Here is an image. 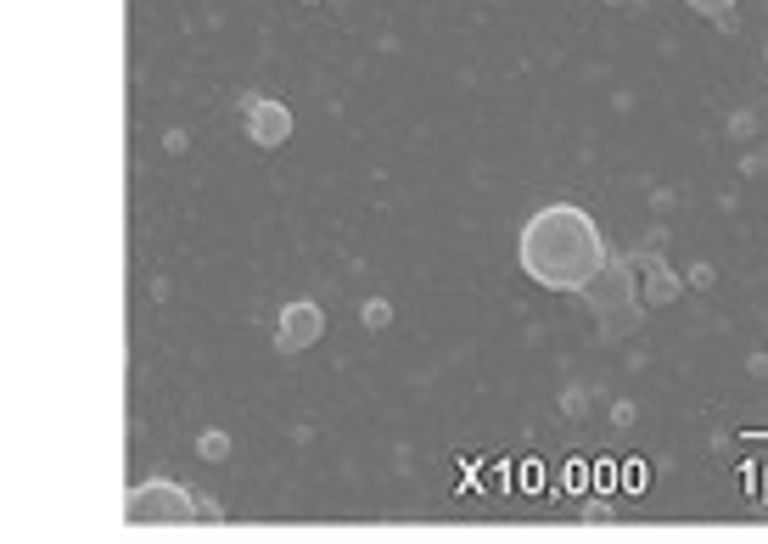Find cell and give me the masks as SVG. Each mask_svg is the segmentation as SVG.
I'll list each match as a JSON object with an SVG mask.
<instances>
[{"label":"cell","mask_w":768,"mask_h":544,"mask_svg":"<svg viewBox=\"0 0 768 544\" xmlns=\"http://www.w3.org/2000/svg\"><path fill=\"white\" fill-rule=\"evenodd\" d=\"M516 258H522L527 281L550 292H584L606 264V236H600L595 214H584L578 202H550L522 225Z\"/></svg>","instance_id":"6da1fadb"},{"label":"cell","mask_w":768,"mask_h":544,"mask_svg":"<svg viewBox=\"0 0 768 544\" xmlns=\"http://www.w3.org/2000/svg\"><path fill=\"white\" fill-rule=\"evenodd\" d=\"M584 303L595 309L600 337H606V343H617V337H628V331H640L645 303H640V270H634V253H623V258L606 253L600 275L584 287Z\"/></svg>","instance_id":"7a4b0ae2"},{"label":"cell","mask_w":768,"mask_h":544,"mask_svg":"<svg viewBox=\"0 0 768 544\" xmlns=\"http://www.w3.org/2000/svg\"><path fill=\"white\" fill-rule=\"evenodd\" d=\"M124 516L129 522H185V516H197V500L180 483H169V477H152V483L129 488Z\"/></svg>","instance_id":"3957f363"},{"label":"cell","mask_w":768,"mask_h":544,"mask_svg":"<svg viewBox=\"0 0 768 544\" xmlns=\"http://www.w3.org/2000/svg\"><path fill=\"white\" fill-rule=\"evenodd\" d=\"M326 337V309L314 298H298L281 309V326H275V348L281 354H303V348H314Z\"/></svg>","instance_id":"277c9868"},{"label":"cell","mask_w":768,"mask_h":544,"mask_svg":"<svg viewBox=\"0 0 768 544\" xmlns=\"http://www.w3.org/2000/svg\"><path fill=\"white\" fill-rule=\"evenodd\" d=\"M242 118H247V141L275 152V146L292 141V107L286 101H270V96H247L242 101Z\"/></svg>","instance_id":"5b68a950"},{"label":"cell","mask_w":768,"mask_h":544,"mask_svg":"<svg viewBox=\"0 0 768 544\" xmlns=\"http://www.w3.org/2000/svg\"><path fill=\"white\" fill-rule=\"evenodd\" d=\"M634 270H640V303H645V309H662V303H673L684 292V275L673 270V264L656 253V247L634 253Z\"/></svg>","instance_id":"8992f818"},{"label":"cell","mask_w":768,"mask_h":544,"mask_svg":"<svg viewBox=\"0 0 768 544\" xmlns=\"http://www.w3.org/2000/svg\"><path fill=\"white\" fill-rule=\"evenodd\" d=\"M690 6H696L701 17H712L724 34H735V0H690Z\"/></svg>","instance_id":"52a82bcc"},{"label":"cell","mask_w":768,"mask_h":544,"mask_svg":"<svg viewBox=\"0 0 768 544\" xmlns=\"http://www.w3.org/2000/svg\"><path fill=\"white\" fill-rule=\"evenodd\" d=\"M197 455H202V460H225V455H230V432L208 427V432L197 438Z\"/></svg>","instance_id":"ba28073f"},{"label":"cell","mask_w":768,"mask_h":544,"mask_svg":"<svg viewBox=\"0 0 768 544\" xmlns=\"http://www.w3.org/2000/svg\"><path fill=\"white\" fill-rule=\"evenodd\" d=\"M359 315H365L370 331H387V326H393V303H387V298H365V309H359Z\"/></svg>","instance_id":"9c48e42d"},{"label":"cell","mask_w":768,"mask_h":544,"mask_svg":"<svg viewBox=\"0 0 768 544\" xmlns=\"http://www.w3.org/2000/svg\"><path fill=\"white\" fill-rule=\"evenodd\" d=\"M757 135V113H729V141H752Z\"/></svg>","instance_id":"30bf717a"},{"label":"cell","mask_w":768,"mask_h":544,"mask_svg":"<svg viewBox=\"0 0 768 544\" xmlns=\"http://www.w3.org/2000/svg\"><path fill=\"white\" fill-rule=\"evenodd\" d=\"M712 281H718V270H712V264H690V275H684V287H701V292H707Z\"/></svg>","instance_id":"8fae6325"},{"label":"cell","mask_w":768,"mask_h":544,"mask_svg":"<svg viewBox=\"0 0 768 544\" xmlns=\"http://www.w3.org/2000/svg\"><path fill=\"white\" fill-rule=\"evenodd\" d=\"M606 6H623V0H606Z\"/></svg>","instance_id":"7c38bea8"},{"label":"cell","mask_w":768,"mask_h":544,"mask_svg":"<svg viewBox=\"0 0 768 544\" xmlns=\"http://www.w3.org/2000/svg\"><path fill=\"white\" fill-rule=\"evenodd\" d=\"M303 6H320V0H303Z\"/></svg>","instance_id":"4fadbf2b"},{"label":"cell","mask_w":768,"mask_h":544,"mask_svg":"<svg viewBox=\"0 0 768 544\" xmlns=\"http://www.w3.org/2000/svg\"><path fill=\"white\" fill-rule=\"evenodd\" d=\"M763 73H768V57H763Z\"/></svg>","instance_id":"5bb4252c"}]
</instances>
